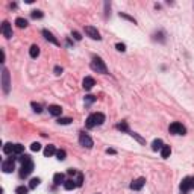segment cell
Wrapping results in <instances>:
<instances>
[{
    "label": "cell",
    "instance_id": "obj_1",
    "mask_svg": "<svg viewBox=\"0 0 194 194\" xmlns=\"http://www.w3.org/2000/svg\"><path fill=\"white\" fill-rule=\"evenodd\" d=\"M18 161L21 162L20 176H21V177H26V176H29V174L32 173V170H34V162H32L31 156H29V155H20Z\"/></svg>",
    "mask_w": 194,
    "mask_h": 194
},
{
    "label": "cell",
    "instance_id": "obj_2",
    "mask_svg": "<svg viewBox=\"0 0 194 194\" xmlns=\"http://www.w3.org/2000/svg\"><path fill=\"white\" fill-rule=\"evenodd\" d=\"M103 121H105V114H102V112H94V114H91V115L86 118V128H88V129H92V128H95V126L103 124Z\"/></svg>",
    "mask_w": 194,
    "mask_h": 194
},
{
    "label": "cell",
    "instance_id": "obj_3",
    "mask_svg": "<svg viewBox=\"0 0 194 194\" xmlns=\"http://www.w3.org/2000/svg\"><path fill=\"white\" fill-rule=\"evenodd\" d=\"M91 70H94L97 73H102V74H106L108 73V68H106L103 59L99 58V56H94L92 58V61H91Z\"/></svg>",
    "mask_w": 194,
    "mask_h": 194
},
{
    "label": "cell",
    "instance_id": "obj_4",
    "mask_svg": "<svg viewBox=\"0 0 194 194\" xmlns=\"http://www.w3.org/2000/svg\"><path fill=\"white\" fill-rule=\"evenodd\" d=\"M2 88H3V92L5 94H9V89H11V77H9V71L6 68L2 70Z\"/></svg>",
    "mask_w": 194,
    "mask_h": 194
},
{
    "label": "cell",
    "instance_id": "obj_5",
    "mask_svg": "<svg viewBox=\"0 0 194 194\" xmlns=\"http://www.w3.org/2000/svg\"><path fill=\"white\" fill-rule=\"evenodd\" d=\"M168 131H170L173 135H185V132H186L185 126H183L182 123H177V121L171 123L170 128H168Z\"/></svg>",
    "mask_w": 194,
    "mask_h": 194
},
{
    "label": "cell",
    "instance_id": "obj_6",
    "mask_svg": "<svg viewBox=\"0 0 194 194\" xmlns=\"http://www.w3.org/2000/svg\"><path fill=\"white\" fill-rule=\"evenodd\" d=\"M85 34H86L91 40H97V41L102 40L99 31H97V27H94V26H85Z\"/></svg>",
    "mask_w": 194,
    "mask_h": 194
},
{
    "label": "cell",
    "instance_id": "obj_7",
    "mask_svg": "<svg viewBox=\"0 0 194 194\" xmlns=\"http://www.w3.org/2000/svg\"><path fill=\"white\" fill-rule=\"evenodd\" d=\"M79 143H80V146H83V147H86V149H91V147L94 146V143H92L91 137H89V135H86V134H83V132L79 135Z\"/></svg>",
    "mask_w": 194,
    "mask_h": 194
},
{
    "label": "cell",
    "instance_id": "obj_8",
    "mask_svg": "<svg viewBox=\"0 0 194 194\" xmlns=\"http://www.w3.org/2000/svg\"><path fill=\"white\" fill-rule=\"evenodd\" d=\"M14 168H15V161L12 158H9V159H6V161L2 162V170L5 173H12Z\"/></svg>",
    "mask_w": 194,
    "mask_h": 194
},
{
    "label": "cell",
    "instance_id": "obj_9",
    "mask_svg": "<svg viewBox=\"0 0 194 194\" xmlns=\"http://www.w3.org/2000/svg\"><path fill=\"white\" fill-rule=\"evenodd\" d=\"M2 34H3V37L5 38H12V27H11V24L8 23V21H3L2 23Z\"/></svg>",
    "mask_w": 194,
    "mask_h": 194
},
{
    "label": "cell",
    "instance_id": "obj_10",
    "mask_svg": "<svg viewBox=\"0 0 194 194\" xmlns=\"http://www.w3.org/2000/svg\"><path fill=\"white\" fill-rule=\"evenodd\" d=\"M189 189H192L191 188V177H185L180 182V191H182V194H186Z\"/></svg>",
    "mask_w": 194,
    "mask_h": 194
},
{
    "label": "cell",
    "instance_id": "obj_11",
    "mask_svg": "<svg viewBox=\"0 0 194 194\" xmlns=\"http://www.w3.org/2000/svg\"><path fill=\"white\" fill-rule=\"evenodd\" d=\"M144 183H146V179H144V177H138L137 180H134V182L131 183V188H132L134 191H140V189L144 186Z\"/></svg>",
    "mask_w": 194,
    "mask_h": 194
},
{
    "label": "cell",
    "instance_id": "obj_12",
    "mask_svg": "<svg viewBox=\"0 0 194 194\" xmlns=\"http://www.w3.org/2000/svg\"><path fill=\"white\" fill-rule=\"evenodd\" d=\"M43 35H44V38H46L47 41H50L52 44H55V46H58V44H59V41H58V40L53 37V34H52V32H49L47 29H44V31H43Z\"/></svg>",
    "mask_w": 194,
    "mask_h": 194
},
{
    "label": "cell",
    "instance_id": "obj_13",
    "mask_svg": "<svg viewBox=\"0 0 194 194\" xmlns=\"http://www.w3.org/2000/svg\"><path fill=\"white\" fill-rule=\"evenodd\" d=\"M82 85H83V88H85V89H91V88L95 85V80H94V77H91V76H86V77L83 79Z\"/></svg>",
    "mask_w": 194,
    "mask_h": 194
},
{
    "label": "cell",
    "instance_id": "obj_14",
    "mask_svg": "<svg viewBox=\"0 0 194 194\" xmlns=\"http://www.w3.org/2000/svg\"><path fill=\"white\" fill-rule=\"evenodd\" d=\"M49 112H50L52 115L58 117V115H61V114H62V108H61V106H58V105H50V106H49Z\"/></svg>",
    "mask_w": 194,
    "mask_h": 194
},
{
    "label": "cell",
    "instance_id": "obj_15",
    "mask_svg": "<svg viewBox=\"0 0 194 194\" xmlns=\"http://www.w3.org/2000/svg\"><path fill=\"white\" fill-rule=\"evenodd\" d=\"M29 55H31L32 58H38V56H40V47H38L37 44H32L31 49H29Z\"/></svg>",
    "mask_w": 194,
    "mask_h": 194
},
{
    "label": "cell",
    "instance_id": "obj_16",
    "mask_svg": "<svg viewBox=\"0 0 194 194\" xmlns=\"http://www.w3.org/2000/svg\"><path fill=\"white\" fill-rule=\"evenodd\" d=\"M44 155L49 158V156H52V155H56V149H55V146L53 144H49L46 149H44Z\"/></svg>",
    "mask_w": 194,
    "mask_h": 194
},
{
    "label": "cell",
    "instance_id": "obj_17",
    "mask_svg": "<svg viewBox=\"0 0 194 194\" xmlns=\"http://www.w3.org/2000/svg\"><path fill=\"white\" fill-rule=\"evenodd\" d=\"M53 182H55V185H64V182H65V179H64V174L62 173H56L55 176H53Z\"/></svg>",
    "mask_w": 194,
    "mask_h": 194
},
{
    "label": "cell",
    "instance_id": "obj_18",
    "mask_svg": "<svg viewBox=\"0 0 194 194\" xmlns=\"http://www.w3.org/2000/svg\"><path fill=\"white\" fill-rule=\"evenodd\" d=\"M162 147H164V144H162L161 140H155V141L152 143V150H153V152H158V150H161Z\"/></svg>",
    "mask_w": 194,
    "mask_h": 194
},
{
    "label": "cell",
    "instance_id": "obj_19",
    "mask_svg": "<svg viewBox=\"0 0 194 194\" xmlns=\"http://www.w3.org/2000/svg\"><path fill=\"white\" fill-rule=\"evenodd\" d=\"M170 155H171V149H170V146H164V147L161 149V156H162L164 159H167Z\"/></svg>",
    "mask_w": 194,
    "mask_h": 194
},
{
    "label": "cell",
    "instance_id": "obj_20",
    "mask_svg": "<svg viewBox=\"0 0 194 194\" xmlns=\"http://www.w3.org/2000/svg\"><path fill=\"white\" fill-rule=\"evenodd\" d=\"M15 24H17V27H20V29H24V27H27V20H24V18L18 17V18L15 20Z\"/></svg>",
    "mask_w": 194,
    "mask_h": 194
},
{
    "label": "cell",
    "instance_id": "obj_21",
    "mask_svg": "<svg viewBox=\"0 0 194 194\" xmlns=\"http://www.w3.org/2000/svg\"><path fill=\"white\" fill-rule=\"evenodd\" d=\"M3 152H5L6 155H14V144L6 143V144L3 146Z\"/></svg>",
    "mask_w": 194,
    "mask_h": 194
},
{
    "label": "cell",
    "instance_id": "obj_22",
    "mask_svg": "<svg viewBox=\"0 0 194 194\" xmlns=\"http://www.w3.org/2000/svg\"><path fill=\"white\" fill-rule=\"evenodd\" d=\"M77 185H76V180H73V179H68V180H65L64 182V188L65 189H73V188H76Z\"/></svg>",
    "mask_w": 194,
    "mask_h": 194
},
{
    "label": "cell",
    "instance_id": "obj_23",
    "mask_svg": "<svg viewBox=\"0 0 194 194\" xmlns=\"http://www.w3.org/2000/svg\"><path fill=\"white\" fill-rule=\"evenodd\" d=\"M24 152V146L21 144H14V155H21Z\"/></svg>",
    "mask_w": 194,
    "mask_h": 194
},
{
    "label": "cell",
    "instance_id": "obj_24",
    "mask_svg": "<svg viewBox=\"0 0 194 194\" xmlns=\"http://www.w3.org/2000/svg\"><path fill=\"white\" fill-rule=\"evenodd\" d=\"M27 191H29V188L24 186V185H20V186L15 188V194H27Z\"/></svg>",
    "mask_w": 194,
    "mask_h": 194
},
{
    "label": "cell",
    "instance_id": "obj_25",
    "mask_svg": "<svg viewBox=\"0 0 194 194\" xmlns=\"http://www.w3.org/2000/svg\"><path fill=\"white\" fill-rule=\"evenodd\" d=\"M117 129H120V131H123V132H128V134H129V126H128V123H126V121L118 123V124H117Z\"/></svg>",
    "mask_w": 194,
    "mask_h": 194
},
{
    "label": "cell",
    "instance_id": "obj_26",
    "mask_svg": "<svg viewBox=\"0 0 194 194\" xmlns=\"http://www.w3.org/2000/svg\"><path fill=\"white\" fill-rule=\"evenodd\" d=\"M38 185H40V179H38V177L31 179V182H29V188H31V189H35Z\"/></svg>",
    "mask_w": 194,
    "mask_h": 194
},
{
    "label": "cell",
    "instance_id": "obj_27",
    "mask_svg": "<svg viewBox=\"0 0 194 194\" xmlns=\"http://www.w3.org/2000/svg\"><path fill=\"white\" fill-rule=\"evenodd\" d=\"M65 156H67L65 150H56V158H58L59 161H64V159H65Z\"/></svg>",
    "mask_w": 194,
    "mask_h": 194
},
{
    "label": "cell",
    "instance_id": "obj_28",
    "mask_svg": "<svg viewBox=\"0 0 194 194\" xmlns=\"http://www.w3.org/2000/svg\"><path fill=\"white\" fill-rule=\"evenodd\" d=\"M31 106H32V108H34V111H35V112H38V114L43 111V108H41V105H40V103H35V102H32V103H31Z\"/></svg>",
    "mask_w": 194,
    "mask_h": 194
},
{
    "label": "cell",
    "instance_id": "obj_29",
    "mask_svg": "<svg viewBox=\"0 0 194 194\" xmlns=\"http://www.w3.org/2000/svg\"><path fill=\"white\" fill-rule=\"evenodd\" d=\"M31 150L32 152H40L41 150V144L40 143H32L31 144Z\"/></svg>",
    "mask_w": 194,
    "mask_h": 194
},
{
    "label": "cell",
    "instance_id": "obj_30",
    "mask_svg": "<svg viewBox=\"0 0 194 194\" xmlns=\"http://www.w3.org/2000/svg\"><path fill=\"white\" fill-rule=\"evenodd\" d=\"M83 183V174L82 173H77V177H76V185L77 186H82Z\"/></svg>",
    "mask_w": 194,
    "mask_h": 194
},
{
    "label": "cell",
    "instance_id": "obj_31",
    "mask_svg": "<svg viewBox=\"0 0 194 194\" xmlns=\"http://www.w3.org/2000/svg\"><path fill=\"white\" fill-rule=\"evenodd\" d=\"M120 17H121V18H126V20H129V21H132V23H134V24H135V23H137V21H135V18H134V17H131V15H128V14H124V12H120Z\"/></svg>",
    "mask_w": 194,
    "mask_h": 194
},
{
    "label": "cell",
    "instance_id": "obj_32",
    "mask_svg": "<svg viewBox=\"0 0 194 194\" xmlns=\"http://www.w3.org/2000/svg\"><path fill=\"white\" fill-rule=\"evenodd\" d=\"M71 121H73V120H71V118H68V117H64V118H59V120H58V123H59V124H70Z\"/></svg>",
    "mask_w": 194,
    "mask_h": 194
},
{
    "label": "cell",
    "instance_id": "obj_33",
    "mask_svg": "<svg viewBox=\"0 0 194 194\" xmlns=\"http://www.w3.org/2000/svg\"><path fill=\"white\" fill-rule=\"evenodd\" d=\"M92 102H95V97H94V95H91V94H89V95H85V103H86V105H89V103H92Z\"/></svg>",
    "mask_w": 194,
    "mask_h": 194
},
{
    "label": "cell",
    "instance_id": "obj_34",
    "mask_svg": "<svg viewBox=\"0 0 194 194\" xmlns=\"http://www.w3.org/2000/svg\"><path fill=\"white\" fill-rule=\"evenodd\" d=\"M31 15H32V18H43V15H44V14H43L41 11H32V14H31Z\"/></svg>",
    "mask_w": 194,
    "mask_h": 194
},
{
    "label": "cell",
    "instance_id": "obj_35",
    "mask_svg": "<svg viewBox=\"0 0 194 194\" xmlns=\"http://www.w3.org/2000/svg\"><path fill=\"white\" fill-rule=\"evenodd\" d=\"M129 134H131V135H132V137H134V138H135L137 141H140L141 144H144V143H146V141H144V140H143V138H141V137L138 135V134H135V132H131V131H129Z\"/></svg>",
    "mask_w": 194,
    "mask_h": 194
},
{
    "label": "cell",
    "instance_id": "obj_36",
    "mask_svg": "<svg viewBox=\"0 0 194 194\" xmlns=\"http://www.w3.org/2000/svg\"><path fill=\"white\" fill-rule=\"evenodd\" d=\"M71 35L74 37V40H76V41H80V40H82L80 34H79V32H76V31H73V32H71Z\"/></svg>",
    "mask_w": 194,
    "mask_h": 194
},
{
    "label": "cell",
    "instance_id": "obj_37",
    "mask_svg": "<svg viewBox=\"0 0 194 194\" xmlns=\"http://www.w3.org/2000/svg\"><path fill=\"white\" fill-rule=\"evenodd\" d=\"M115 49H117L118 52H124V50H126V46H124V44H120V43H118V44L115 46Z\"/></svg>",
    "mask_w": 194,
    "mask_h": 194
},
{
    "label": "cell",
    "instance_id": "obj_38",
    "mask_svg": "<svg viewBox=\"0 0 194 194\" xmlns=\"http://www.w3.org/2000/svg\"><path fill=\"white\" fill-rule=\"evenodd\" d=\"M61 73H62V68H61L59 65H56V67H55V74H58V76H59Z\"/></svg>",
    "mask_w": 194,
    "mask_h": 194
},
{
    "label": "cell",
    "instance_id": "obj_39",
    "mask_svg": "<svg viewBox=\"0 0 194 194\" xmlns=\"http://www.w3.org/2000/svg\"><path fill=\"white\" fill-rule=\"evenodd\" d=\"M68 174H71V176H74V174H77V171L76 170H73V168H68V171H67Z\"/></svg>",
    "mask_w": 194,
    "mask_h": 194
},
{
    "label": "cell",
    "instance_id": "obj_40",
    "mask_svg": "<svg viewBox=\"0 0 194 194\" xmlns=\"http://www.w3.org/2000/svg\"><path fill=\"white\" fill-rule=\"evenodd\" d=\"M106 152H108V153H115V150H114V149H108Z\"/></svg>",
    "mask_w": 194,
    "mask_h": 194
},
{
    "label": "cell",
    "instance_id": "obj_41",
    "mask_svg": "<svg viewBox=\"0 0 194 194\" xmlns=\"http://www.w3.org/2000/svg\"><path fill=\"white\" fill-rule=\"evenodd\" d=\"M191 188H194V176L191 177Z\"/></svg>",
    "mask_w": 194,
    "mask_h": 194
}]
</instances>
